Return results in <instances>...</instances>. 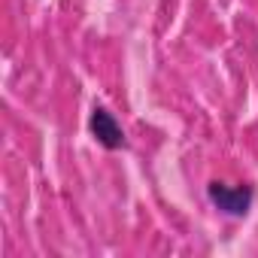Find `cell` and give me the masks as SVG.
<instances>
[{
    "mask_svg": "<svg viewBox=\"0 0 258 258\" xmlns=\"http://www.w3.org/2000/svg\"><path fill=\"white\" fill-rule=\"evenodd\" d=\"M207 198H210V204H213L216 210H222L225 216L240 219V216H246V213L252 210L255 188H252L249 182H243V185H228V182H222V179H213V182L207 185Z\"/></svg>",
    "mask_w": 258,
    "mask_h": 258,
    "instance_id": "6da1fadb",
    "label": "cell"
},
{
    "mask_svg": "<svg viewBox=\"0 0 258 258\" xmlns=\"http://www.w3.org/2000/svg\"><path fill=\"white\" fill-rule=\"evenodd\" d=\"M88 127H91V137H94L103 149H109V152L127 146V137H124V131H121L118 118H115L106 106H94V109H91Z\"/></svg>",
    "mask_w": 258,
    "mask_h": 258,
    "instance_id": "7a4b0ae2",
    "label": "cell"
}]
</instances>
